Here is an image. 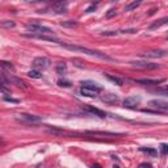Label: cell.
<instances>
[{
	"label": "cell",
	"instance_id": "7402d4cb",
	"mask_svg": "<svg viewBox=\"0 0 168 168\" xmlns=\"http://www.w3.org/2000/svg\"><path fill=\"white\" fill-rule=\"evenodd\" d=\"M141 151H143V152H146V154H148L150 156H156L158 155V151L155 150V148H146V147H141Z\"/></svg>",
	"mask_w": 168,
	"mask_h": 168
},
{
	"label": "cell",
	"instance_id": "4316f807",
	"mask_svg": "<svg viewBox=\"0 0 168 168\" xmlns=\"http://www.w3.org/2000/svg\"><path fill=\"white\" fill-rule=\"evenodd\" d=\"M121 33H124V34H134V33H137V29H134V28H131V29H124V30H121Z\"/></svg>",
	"mask_w": 168,
	"mask_h": 168
},
{
	"label": "cell",
	"instance_id": "30bf717a",
	"mask_svg": "<svg viewBox=\"0 0 168 168\" xmlns=\"http://www.w3.org/2000/svg\"><path fill=\"white\" fill-rule=\"evenodd\" d=\"M167 55L166 50H150V51L145 53L143 57L146 58H163Z\"/></svg>",
	"mask_w": 168,
	"mask_h": 168
},
{
	"label": "cell",
	"instance_id": "5b68a950",
	"mask_svg": "<svg viewBox=\"0 0 168 168\" xmlns=\"http://www.w3.org/2000/svg\"><path fill=\"white\" fill-rule=\"evenodd\" d=\"M122 104H124V108H127V109H135L137 106L141 104V97H139V96H130V97H126Z\"/></svg>",
	"mask_w": 168,
	"mask_h": 168
},
{
	"label": "cell",
	"instance_id": "9c48e42d",
	"mask_svg": "<svg viewBox=\"0 0 168 168\" xmlns=\"http://www.w3.org/2000/svg\"><path fill=\"white\" fill-rule=\"evenodd\" d=\"M51 7L57 13H63L67 9V0H55Z\"/></svg>",
	"mask_w": 168,
	"mask_h": 168
},
{
	"label": "cell",
	"instance_id": "7c38bea8",
	"mask_svg": "<svg viewBox=\"0 0 168 168\" xmlns=\"http://www.w3.org/2000/svg\"><path fill=\"white\" fill-rule=\"evenodd\" d=\"M84 109H85V110L88 112V113L95 114V116L100 117V118H105V117H106V113H105V112H103L101 109L93 108V106H89V105H85V106H84Z\"/></svg>",
	"mask_w": 168,
	"mask_h": 168
},
{
	"label": "cell",
	"instance_id": "f1b7e54d",
	"mask_svg": "<svg viewBox=\"0 0 168 168\" xmlns=\"http://www.w3.org/2000/svg\"><path fill=\"white\" fill-rule=\"evenodd\" d=\"M3 99L5 100V101H11V103H19V100H16V99H12V97H8L7 95L4 93V96H3Z\"/></svg>",
	"mask_w": 168,
	"mask_h": 168
},
{
	"label": "cell",
	"instance_id": "8992f818",
	"mask_svg": "<svg viewBox=\"0 0 168 168\" xmlns=\"http://www.w3.org/2000/svg\"><path fill=\"white\" fill-rule=\"evenodd\" d=\"M25 37L29 38H37V40H42V41H49V42H61L57 37H53L51 34H33V33H29V34H24Z\"/></svg>",
	"mask_w": 168,
	"mask_h": 168
},
{
	"label": "cell",
	"instance_id": "cb8c5ba5",
	"mask_svg": "<svg viewBox=\"0 0 168 168\" xmlns=\"http://www.w3.org/2000/svg\"><path fill=\"white\" fill-rule=\"evenodd\" d=\"M160 154L163 156H167L168 155V145H166V143H162L160 145Z\"/></svg>",
	"mask_w": 168,
	"mask_h": 168
},
{
	"label": "cell",
	"instance_id": "277c9868",
	"mask_svg": "<svg viewBox=\"0 0 168 168\" xmlns=\"http://www.w3.org/2000/svg\"><path fill=\"white\" fill-rule=\"evenodd\" d=\"M17 120H19V121H21V122H25V124H37V122L42 121V117L34 116V114L22 113V114H19Z\"/></svg>",
	"mask_w": 168,
	"mask_h": 168
},
{
	"label": "cell",
	"instance_id": "3957f363",
	"mask_svg": "<svg viewBox=\"0 0 168 168\" xmlns=\"http://www.w3.org/2000/svg\"><path fill=\"white\" fill-rule=\"evenodd\" d=\"M50 59L49 58H45V57H38L36 58L34 61H33V67H34L36 70H40V71H42V70H46L50 67Z\"/></svg>",
	"mask_w": 168,
	"mask_h": 168
},
{
	"label": "cell",
	"instance_id": "d4e9b609",
	"mask_svg": "<svg viewBox=\"0 0 168 168\" xmlns=\"http://www.w3.org/2000/svg\"><path fill=\"white\" fill-rule=\"evenodd\" d=\"M103 36H106V37H113V36H117L118 32H114V30H105V32L101 33Z\"/></svg>",
	"mask_w": 168,
	"mask_h": 168
},
{
	"label": "cell",
	"instance_id": "d6a6232c",
	"mask_svg": "<svg viewBox=\"0 0 168 168\" xmlns=\"http://www.w3.org/2000/svg\"><path fill=\"white\" fill-rule=\"evenodd\" d=\"M141 167H151V164H148V163H142Z\"/></svg>",
	"mask_w": 168,
	"mask_h": 168
},
{
	"label": "cell",
	"instance_id": "d6986e66",
	"mask_svg": "<svg viewBox=\"0 0 168 168\" xmlns=\"http://www.w3.org/2000/svg\"><path fill=\"white\" fill-rule=\"evenodd\" d=\"M28 76L33 78V79H41L42 74L40 72V70H30V71L28 72Z\"/></svg>",
	"mask_w": 168,
	"mask_h": 168
},
{
	"label": "cell",
	"instance_id": "484cf974",
	"mask_svg": "<svg viewBox=\"0 0 168 168\" xmlns=\"http://www.w3.org/2000/svg\"><path fill=\"white\" fill-rule=\"evenodd\" d=\"M1 26L3 28H13L15 26V22L13 21H1Z\"/></svg>",
	"mask_w": 168,
	"mask_h": 168
},
{
	"label": "cell",
	"instance_id": "603a6c76",
	"mask_svg": "<svg viewBox=\"0 0 168 168\" xmlns=\"http://www.w3.org/2000/svg\"><path fill=\"white\" fill-rule=\"evenodd\" d=\"M61 25L66 28H75V26H78V22L76 21H62Z\"/></svg>",
	"mask_w": 168,
	"mask_h": 168
},
{
	"label": "cell",
	"instance_id": "ffe728a7",
	"mask_svg": "<svg viewBox=\"0 0 168 168\" xmlns=\"http://www.w3.org/2000/svg\"><path fill=\"white\" fill-rule=\"evenodd\" d=\"M105 76L108 78L109 80H112L113 83H116L117 85H122L124 84V80L121 79V78H117V76H112V75H109V74H105Z\"/></svg>",
	"mask_w": 168,
	"mask_h": 168
},
{
	"label": "cell",
	"instance_id": "ba28073f",
	"mask_svg": "<svg viewBox=\"0 0 168 168\" xmlns=\"http://www.w3.org/2000/svg\"><path fill=\"white\" fill-rule=\"evenodd\" d=\"M130 64L133 67H137V68H145V70H151V68H156L158 64L155 63H150L146 62V61H137V62H130Z\"/></svg>",
	"mask_w": 168,
	"mask_h": 168
},
{
	"label": "cell",
	"instance_id": "1f68e13d",
	"mask_svg": "<svg viewBox=\"0 0 168 168\" xmlns=\"http://www.w3.org/2000/svg\"><path fill=\"white\" fill-rule=\"evenodd\" d=\"M26 3H38V1H42V0H25Z\"/></svg>",
	"mask_w": 168,
	"mask_h": 168
},
{
	"label": "cell",
	"instance_id": "44dd1931",
	"mask_svg": "<svg viewBox=\"0 0 168 168\" xmlns=\"http://www.w3.org/2000/svg\"><path fill=\"white\" fill-rule=\"evenodd\" d=\"M1 68L3 70H5V71H15V67H13V64L12 63H9V62H5V61H3L1 62Z\"/></svg>",
	"mask_w": 168,
	"mask_h": 168
},
{
	"label": "cell",
	"instance_id": "7a4b0ae2",
	"mask_svg": "<svg viewBox=\"0 0 168 168\" xmlns=\"http://www.w3.org/2000/svg\"><path fill=\"white\" fill-rule=\"evenodd\" d=\"M26 29L29 30L33 34H53V30L47 26H43L40 22L33 21V22H28L26 24Z\"/></svg>",
	"mask_w": 168,
	"mask_h": 168
},
{
	"label": "cell",
	"instance_id": "83f0119b",
	"mask_svg": "<svg viewBox=\"0 0 168 168\" xmlns=\"http://www.w3.org/2000/svg\"><path fill=\"white\" fill-rule=\"evenodd\" d=\"M58 84H59L61 87H70V85H71V83L67 82V80H59V82H58Z\"/></svg>",
	"mask_w": 168,
	"mask_h": 168
},
{
	"label": "cell",
	"instance_id": "e0dca14e",
	"mask_svg": "<svg viewBox=\"0 0 168 168\" xmlns=\"http://www.w3.org/2000/svg\"><path fill=\"white\" fill-rule=\"evenodd\" d=\"M166 24H168V17L160 19V20H158V21L152 22V24L150 25V29H151V30H154V29H156V28H160V26H163V25H166Z\"/></svg>",
	"mask_w": 168,
	"mask_h": 168
},
{
	"label": "cell",
	"instance_id": "8fae6325",
	"mask_svg": "<svg viewBox=\"0 0 168 168\" xmlns=\"http://www.w3.org/2000/svg\"><path fill=\"white\" fill-rule=\"evenodd\" d=\"M148 105L154 106V108L159 109V110H168V103L163 101V100H151Z\"/></svg>",
	"mask_w": 168,
	"mask_h": 168
},
{
	"label": "cell",
	"instance_id": "2e32d148",
	"mask_svg": "<svg viewBox=\"0 0 168 168\" xmlns=\"http://www.w3.org/2000/svg\"><path fill=\"white\" fill-rule=\"evenodd\" d=\"M143 1H145V0H134V1L129 3V4L126 5V7H125V11H126V12H130V11H134L135 8H138L139 5H141Z\"/></svg>",
	"mask_w": 168,
	"mask_h": 168
},
{
	"label": "cell",
	"instance_id": "f546056e",
	"mask_svg": "<svg viewBox=\"0 0 168 168\" xmlns=\"http://www.w3.org/2000/svg\"><path fill=\"white\" fill-rule=\"evenodd\" d=\"M96 7H97V4H95V3H93V4H92L91 7H88V8H87V11H85V12H87V13H91V12H93V11L96 9Z\"/></svg>",
	"mask_w": 168,
	"mask_h": 168
},
{
	"label": "cell",
	"instance_id": "5bb4252c",
	"mask_svg": "<svg viewBox=\"0 0 168 168\" xmlns=\"http://www.w3.org/2000/svg\"><path fill=\"white\" fill-rule=\"evenodd\" d=\"M80 93H82L83 96H85V97H95V96H97V95H99V92L95 91V89L87 88V87H83L82 85V88H80Z\"/></svg>",
	"mask_w": 168,
	"mask_h": 168
},
{
	"label": "cell",
	"instance_id": "e575fe53",
	"mask_svg": "<svg viewBox=\"0 0 168 168\" xmlns=\"http://www.w3.org/2000/svg\"><path fill=\"white\" fill-rule=\"evenodd\" d=\"M167 91H168V87H167Z\"/></svg>",
	"mask_w": 168,
	"mask_h": 168
},
{
	"label": "cell",
	"instance_id": "52a82bcc",
	"mask_svg": "<svg viewBox=\"0 0 168 168\" xmlns=\"http://www.w3.org/2000/svg\"><path fill=\"white\" fill-rule=\"evenodd\" d=\"M100 99H101L103 103H105V104H108V105H116L117 103L120 101V97L114 93H105V95H103Z\"/></svg>",
	"mask_w": 168,
	"mask_h": 168
},
{
	"label": "cell",
	"instance_id": "ac0fdd59",
	"mask_svg": "<svg viewBox=\"0 0 168 168\" xmlns=\"http://www.w3.org/2000/svg\"><path fill=\"white\" fill-rule=\"evenodd\" d=\"M55 71H57V74H59V75H66L67 74V64L64 62L58 63L57 67H55Z\"/></svg>",
	"mask_w": 168,
	"mask_h": 168
},
{
	"label": "cell",
	"instance_id": "836d02e7",
	"mask_svg": "<svg viewBox=\"0 0 168 168\" xmlns=\"http://www.w3.org/2000/svg\"><path fill=\"white\" fill-rule=\"evenodd\" d=\"M112 1H118V0H112Z\"/></svg>",
	"mask_w": 168,
	"mask_h": 168
},
{
	"label": "cell",
	"instance_id": "9a60e30c",
	"mask_svg": "<svg viewBox=\"0 0 168 168\" xmlns=\"http://www.w3.org/2000/svg\"><path fill=\"white\" fill-rule=\"evenodd\" d=\"M82 85H83V87H87V88L95 89V91H97V92H101V91H103L101 85H99V84L95 83V82H91V80H85V82H82Z\"/></svg>",
	"mask_w": 168,
	"mask_h": 168
},
{
	"label": "cell",
	"instance_id": "6da1fadb",
	"mask_svg": "<svg viewBox=\"0 0 168 168\" xmlns=\"http://www.w3.org/2000/svg\"><path fill=\"white\" fill-rule=\"evenodd\" d=\"M61 45H62V47L70 50V51L84 53V54L91 55V57H97V58H101V59H105V61H113L110 57H108V55L101 51H97V50H92V49H88V47H83V46H79V45H71V43H61Z\"/></svg>",
	"mask_w": 168,
	"mask_h": 168
},
{
	"label": "cell",
	"instance_id": "4dcf8cb0",
	"mask_svg": "<svg viewBox=\"0 0 168 168\" xmlns=\"http://www.w3.org/2000/svg\"><path fill=\"white\" fill-rule=\"evenodd\" d=\"M116 15V9H110L108 13H106V17H113Z\"/></svg>",
	"mask_w": 168,
	"mask_h": 168
},
{
	"label": "cell",
	"instance_id": "4fadbf2b",
	"mask_svg": "<svg viewBox=\"0 0 168 168\" xmlns=\"http://www.w3.org/2000/svg\"><path fill=\"white\" fill-rule=\"evenodd\" d=\"M139 84H145V85H155V84H160L164 82V79H139L135 80Z\"/></svg>",
	"mask_w": 168,
	"mask_h": 168
}]
</instances>
